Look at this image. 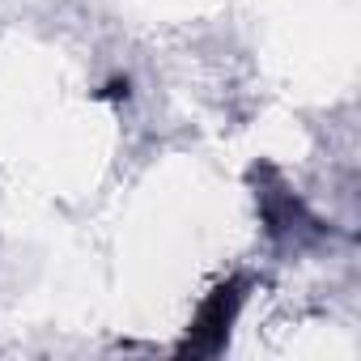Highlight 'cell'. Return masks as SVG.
<instances>
[{"mask_svg": "<svg viewBox=\"0 0 361 361\" xmlns=\"http://www.w3.org/2000/svg\"><path fill=\"white\" fill-rule=\"evenodd\" d=\"M238 302H243L238 281L213 289V298L200 306V314H196L188 340L178 344V353H192V357H217V353L226 348V336H230V323H234V314H238Z\"/></svg>", "mask_w": 361, "mask_h": 361, "instance_id": "6da1fadb", "label": "cell"}]
</instances>
